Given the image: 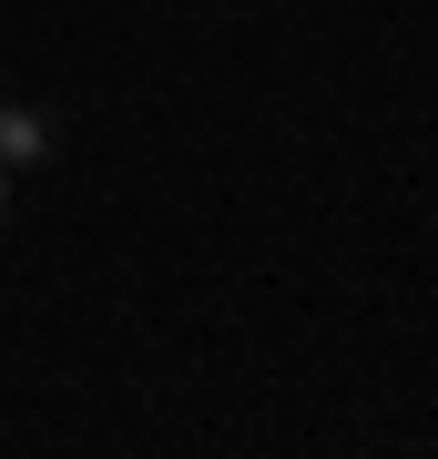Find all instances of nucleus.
I'll list each match as a JSON object with an SVG mask.
<instances>
[{
  "instance_id": "1",
  "label": "nucleus",
  "mask_w": 438,
  "mask_h": 459,
  "mask_svg": "<svg viewBox=\"0 0 438 459\" xmlns=\"http://www.w3.org/2000/svg\"><path fill=\"white\" fill-rule=\"evenodd\" d=\"M41 153H51V123L21 113V102H0V174H11V164H41Z\"/></svg>"
}]
</instances>
